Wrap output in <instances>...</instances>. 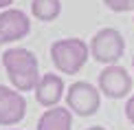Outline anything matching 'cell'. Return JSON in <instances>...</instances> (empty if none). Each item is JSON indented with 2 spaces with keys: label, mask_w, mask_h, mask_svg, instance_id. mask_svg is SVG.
<instances>
[{
  "label": "cell",
  "mask_w": 134,
  "mask_h": 130,
  "mask_svg": "<svg viewBox=\"0 0 134 130\" xmlns=\"http://www.w3.org/2000/svg\"><path fill=\"white\" fill-rule=\"evenodd\" d=\"M2 66L7 71V77L11 86L20 93L26 90H35L37 82H40V62H37L35 53L24 46H13L2 53Z\"/></svg>",
  "instance_id": "cell-1"
},
{
  "label": "cell",
  "mask_w": 134,
  "mask_h": 130,
  "mask_svg": "<svg viewBox=\"0 0 134 130\" xmlns=\"http://www.w3.org/2000/svg\"><path fill=\"white\" fill-rule=\"evenodd\" d=\"M90 58V49L81 38H62L51 44V62L59 73L75 75Z\"/></svg>",
  "instance_id": "cell-2"
},
{
  "label": "cell",
  "mask_w": 134,
  "mask_h": 130,
  "mask_svg": "<svg viewBox=\"0 0 134 130\" xmlns=\"http://www.w3.org/2000/svg\"><path fill=\"white\" fill-rule=\"evenodd\" d=\"M88 49H90V55L99 64L110 66V64H116L121 60V55L125 51V38L116 29H112V27H105V29L97 31L92 35Z\"/></svg>",
  "instance_id": "cell-3"
},
{
  "label": "cell",
  "mask_w": 134,
  "mask_h": 130,
  "mask_svg": "<svg viewBox=\"0 0 134 130\" xmlns=\"http://www.w3.org/2000/svg\"><path fill=\"white\" fill-rule=\"evenodd\" d=\"M101 106V93L90 82H72L66 88V108L72 115L92 117Z\"/></svg>",
  "instance_id": "cell-4"
},
{
  "label": "cell",
  "mask_w": 134,
  "mask_h": 130,
  "mask_svg": "<svg viewBox=\"0 0 134 130\" xmlns=\"http://www.w3.org/2000/svg\"><path fill=\"white\" fill-rule=\"evenodd\" d=\"M99 93L110 99H123L132 90V77L123 66L110 64L99 73Z\"/></svg>",
  "instance_id": "cell-5"
},
{
  "label": "cell",
  "mask_w": 134,
  "mask_h": 130,
  "mask_svg": "<svg viewBox=\"0 0 134 130\" xmlns=\"http://www.w3.org/2000/svg\"><path fill=\"white\" fill-rule=\"evenodd\" d=\"M31 33V18L20 9L0 11V44L24 40Z\"/></svg>",
  "instance_id": "cell-6"
},
{
  "label": "cell",
  "mask_w": 134,
  "mask_h": 130,
  "mask_svg": "<svg viewBox=\"0 0 134 130\" xmlns=\"http://www.w3.org/2000/svg\"><path fill=\"white\" fill-rule=\"evenodd\" d=\"M26 115V99L20 90L0 84V126H15Z\"/></svg>",
  "instance_id": "cell-7"
},
{
  "label": "cell",
  "mask_w": 134,
  "mask_h": 130,
  "mask_svg": "<svg viewBox=\"0 0 134 130\" xmlns=\"http://www.w3.org/2000/svg\"><path fill=\"white\" fill-rule=\"evenodd\" d=\"M35 99L37 104L44 106V108H53V106H59V101L64 99V80L57 73H44L40 75V82L35 86Z\"/></svg>",
  "instance_id": "cell-8"
},
{
  "label": "cell",
  "mask_w": 134,
  "mask_h": 130,
  "mask_svg": "<svg viewBox=\"0 0 134 130\" xmlns=\"http://www.w3.org/2000/svg\"><path fill=\"white\" fill-rule=\"evenodd\" d=\"M37 130H72V112L64 106L46 108L37 119Z\"/></svg>",
  "instance_id": "cell-9"
},
{
  "label": "cell",
  "mask_w": 134,
  "mask_h": 130,
  "mask_svg": "<svg viewBox=\"0 0 134 130\" xmlns=\"http://www.w3.org/2000/svg\"><path fill=\"white\" fill-rule=\"evenodd\" d=\"M62 13V2L59 0H33L31 2V15L42 22H53Z\"/></svg>",
  "instance_id": "cell-10"
},
{
  "label": "cell",
  "mask_w": 134,
  "mask_h": 130,
  "mask_svg": "<svg viewBox=\"0 0 134 130\" xmlns=\"http://www.w3.org/2000/svg\"><path fill=\"white\" fill-rule=\"evenodd\" d=\"M110 11L116 13H125V11H134V0H101Z\"/></svg>",
  "instance_id": "cell-11"
},
{
  "label": "cell",
  "mask_w": 134,
  "mask_h": 130,
  "mask_svg": "<svg viewBox=\"0 0 134 130\" xmlns=\"http://www.w3.org/2000/svg\"><path fill=\"white\" fill-rule=\"evenodd\" d=\"M125 117H127V121L134 126V95L127 99V104H125Z\"/></svg>",
  "instance_id": "cell-12"
},
{
  "label": "cell",
  "mask_w": 134,
  "mask_h": 130,
  "mask_svg": "<svg viewBox=\"0 0 134 130\" xmlns=\"http://www.w3.org/2000/svg\"><path fill=\"white\" fill-rule=\"evenodd\" d=\"M11 2H13V0H0V9H7Z\"/></svg>",
  "instance_id": "cell-13"
},
{
  "label": "cell",
  "mask_w": 134,
  "mask_h": 130,
  "mask_svg": "<svg viewBox=\"0 0 134 130\" xmlns=\"http://www.w3.org/2000/svg\"><path fill=\"white\" fill-rule=\"evenodd\" d=\"M86 130H105V128H101V126H90V128H86Z\"/></svg>",
  "instance_id": "cell-14"
},
{
  "label": "cell",
  "mask_w": 134,
  "mask_h": 130,
  "mask_svg": "<svg viewBox=\"0 0 134 130\" xmlns=\"http://www.w3.org/2000/svg\"><path fill=\"white\" fill-rule=\"evenodd\" d=\"M132 66H134V58H132Z\"/></svg>",
  "instance_id": "cell-15"
}]
</instances>
